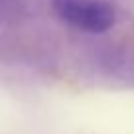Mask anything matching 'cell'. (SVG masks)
<instances>
[{"instance_id": "6da1fadb", "label": "cell", "mask_w": 134, "mask_h": 134, "mask_svg": "<svg viewBox=\"0 0 134 134\" xmlns=\"http://www.w3.org/2000/svg\"><path fill=\"white\" fill-rule=\"evenodd\" d=\"M51 10L67 26L87 34H105L116 24L110 0H51Z\"/></svg>"}]
</instances>
